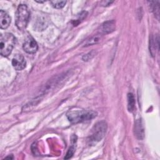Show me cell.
Here are the masks:
<instances>
[{
	"instance_id": "6da1fadb",
	"label": "cell",
	"mask_w": 160,
	"mask_h": 160,
	"mask_svg": "<svg viewBox=\"0 0 160 160\" xmlns=\"http://www.w3.org/2000/svg\"><path fill=\"white\" fill-rule=\"evenodd\" d=\"M68 120L72 124H78L89 121L97 116V112L92 110L74 109L69 111L67 114Z\"/></svg>"
},
{
	"instance_id": "7a4b0ae2",
	"label": "cell",
	"mask_w": 160,
	"mask_h": 160,
	"mask_svg": "<svg viewBox=\"0 0 160 160\" xmlns=\"http://www.w3.org/2000/svg\"><path fill=\"white\" fill-rule=\"evenodd\" d=\"M16 38L11 33L6 32L1 35L0 53L2 56L9 55L15 44Z\"/></svg>"
},
{
	"instance_id": "3957f363",
	"label": "cell",
	"mask_w": 160,
	"mask_h": 160,
	"mask_svg": "<svg viewBox=\"0 0 160 160\" xmlns=\"http://www.w3.org/2000/svg\"><path fill=\"white\" fill-rule=\"evenodd\" d=\"M108 125L106 121H101L96 122L91 130V133L89 137V144H94L101 141L106 134Z\"/></svg>"
},
{
	"instance_id": "277c9868",
	"label": "cell",
	"mask_w": 160,
	"mask_h": 160,
	"mask_svg": "<svg viewBox=\"0 0 160 160\" xmlns=\"http://www.w3.org/2000/svg\"><path fill=\"white\" fill-rule=\"evenodd\" d=\"M30 13L25 4H20L16 12V25L19 30H24L29 22Z\"/></svg>"
},
{
	"instance_id": "5b68a950",
	"label": "cell",
	"mask_w": 160,
	"mask_h": 160,
	"mask_svg": "<svg viewBox=\"0 0 160 160\" xmlns=\"http://www.w3.org/2000/svg\"><path fill=\"white\" fill-rule=\"evenodd\" d=\"M22 48L27 53L34 54L38 51V46L34 39L31 36H29L24 41Z\"/></svg>"
},
{
	"instance_id": "8992f818",
	"label": "cell",
	"mask_w": 160,
	"mask_h": 160,
	"mask_svg": "<svg viewBox=\"0 0 160 160\" xmlns=\"http://www.w3.org/2000/svg\"><path fill=\"white\" fill-rule=\"evenodd\" d=\"M12 65L16 70H22L25 68L26 65V62L24 56L19 54H16L12 59Z\"/></svg>"
},
{
	"instance_id": "52a82bcc",
	"label": "cell",
	"mask_w": 160,
	"mask_h": 160,
	"mask_svg": "<svg viewBox=\"0 0 160 160\" xmlns=\"http://www.w3.org/2000/svg\"><path fill=\"white\" fill-rule=\"evenodd\" d=\"M116 29V22L114 20H111L104 22L100 28L99 33L102 34H108L114 31Z\"/></svg>"
},
{
	"instance_id": "ba28073f",
	"label": "cell",
	"mask_w": 160,
	"mask_h": 160,
	"mask_svg": "<svg viewBox=\"0 0 160 160\" xmlns=\"http://www.w3.org/2000/svg\"><path fill=\"white\" fill-rule=\"evenodd\" d=\"M134 134L139 139H142L144 137V129L141 119H137L134 123Z\"/></svg>"
},
{
	"instance_id": "9c48e42d",
	"label": "cell",
	"mask_w": 160,
	"mask_h": 160,
	"mask_svg": "<svg viewBox=\"0 0 160 160\" xmlns=\"http://www.w3.org/2000/svg\"><path fill=\"white\" fill-rule=\"evenodd\" d=\"M159 36H152L149 39V51L152 56H155L156 51L159 49Z\"/></svg>"
},
{
	"instance_id": "30bf717a",
	"label": "cell",
	"mask_w": 160,
	"mask_h": 160,
	"mask_svg": "<svg viewBox=\"0 0 160 160\" xmlns=\"http://www.w3.org/2000/svg\"><path fill=\"white\" fill-rule=\"evenodd\" d=\"M11 23V18L9 14L3 10L0 11V26L2 29L8 28Z\"/></svg>"
},
{
	"instance_id": "8fae6325",
	"label": "cell",
	"mask_w": 160,
	"mask_h": 160,
	"mask_svg": "<svg viewBox=\"0 0 160 160\" xmlns=\"http://www.w3.org/2000/svg\"><path fill=\"white\" fill-rule=\"evenodd\" d=\"M48 26V22L44 17H39L34 24V29L37 31H42Z\"/></svg>"
},
{
	"instance_id": "7c38bea8",
	"label": "cell",
	"mask_w": 160,
	"mask_h": 160,
	"mask_svg": "<svg viewBox=\"0 0 160 160\" xmlns=\"http://www.w3.org/2000/svg\"><path fill=\"white\" fill-rule=\"evenodd\" d=\"M102 38V34L101 33L94 35L93 36L90 38L88 40H87V41L84 44V46H90V45L96 44L101 41Z\"/></svg>"
},
{
	"instance_id": "4fadbf2b",
	"label": "cell",
	"mask_w": 160,
	"mask_h": 160,
	"mask_svg": "<svg viewBox=\"0 0 160 160\" xmlns=\"http://www.w3.org/2000/svg\"><path fill=\"white\" fill-rule=\"evenodd\" d=\"M128 109L129 112H132L135 107V99L134 95L129 92L128 94Z\"/></svg>"
},
{
	"instance_id": "5bb4252c",
	"label": "cell",
	"mask_w": 160,
	"mask_h": 160,
	"mask_svg": "<svg viewBox=\"0 0 160 160\" xmlns=\"http://www.w3.org/2000/svg\"><path fill=\"white\" fill-rule=\"evenodd\" d=\"M150 3L151 4V9L152 11L154 12V14L156 16L157 19H159V1H151Z\"/></svg>"
},
{
	"instance_id": "9a60e30c",
	"label": "cell",
	"mask_w": 160,
	"mask_h": 160,
	"mask_svg": "<svg viewBox=\"0 0 160 160\" xmlns=\"http://www.w3.org/2000/svg\"><path fill=\"white\" fill-rule=\"evenodd\" d=\"M50 2L54 8L61 9L65 6L66 1H51Z\"/></svg>"
},
{
	"instance_id": "2e32d148",
	"label": "cell",
	"mask_w": 160,
	"mask_h": 160,
	"mask_svg": "<svg viewBox=\"0 0 160 160\" xmlns=\"http://www.w3.org/2000/svg\"><path fill=\"white\" fill-rule=\"evenodd\" d=\"M75 149H76L75 146L74 145H72L69 148V149H68V152H67V153H66V156L64 157V159H68L71 158L73 156V154H74V153L75 152Z\"/></svg>"
},
{
	"instance_id": "e0dca14e",
	"label": "cell",
	"mask_w": 160,
	"mask_h": 160,
	"mask_svg": "<svg viewBox=\"0 0 160 160\" xmlns=\"http://www.w3.org/2000/svg\"><path fill=\"white\" fill-rule=\"evenodd\" d=\"M94 55H95V51H92L91 52H89V53H88V54H85L84 56H83L82 59L83 61H89L91 59H92L94 57Z\"/></svg>"
},
{
	"instance_id": "ac0fdd59",
	"label": "cell",
	"mask_w": 160,
	"mask_h": 160,
	"mask_svg": "<svg viewBox=\"0 0 160 160\" xmlns=\"http://www.w3.org/2000/svg\"><path fill=\"white\" fill-rule=\"evenodd\" d=\"M31 149H32V152H33L34 154H37V152H38V150H37V144H36V142H34L32 144V146H31Z\"/></svg>"
},
{
	"instance_id": "d6986e66",
	"label": "cell",
	"mask_w": 160,
	"mask_h": 160,
	"mask_svg": "<svg viewBox=\"0 0 160 160\" xmlns=\"http://www.w3.org/2000/svg\"><path fill=\"white\" fill-rule=\"evenodd\" d=\"M6 158H10V159H13V157L12 156V157H10V156H8V157H6Z\"/></svg>"
}]
</instances>
